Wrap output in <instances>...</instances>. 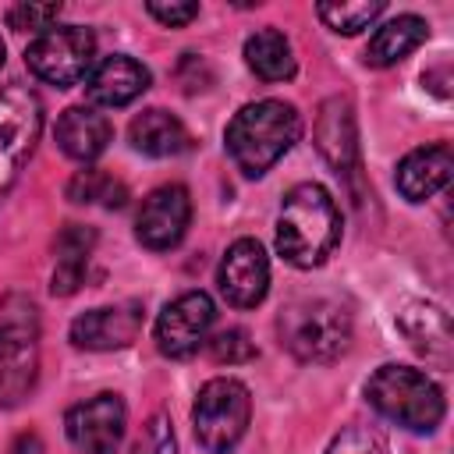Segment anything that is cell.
Wrapping results in <instances>:
<instances>
[{
    "label": "cell",
    "mask_w": 454,
    "mask_h": 454,
    "mask_svg": "<svg viewBox=\"0 0 454 454\" xmlns=\"http://www.w3.org/2000/svg\"><path fill=\"white\" fill-rule=\"evenodd\" d=\"M337 241H340V213L333 195L316 181L294 184L284 195L277 216V252L284 255V262L298 270H312L326 262Z\"/></svg>",
    "instance_id": "1"
},
{
    "label": "cell",
    "mask_w": 454,
    "mask_h": 454,
    "mask_svg": "<svg viewBox=\"0 0 454 454\" xmlns=\"http://www.w3.org/2000/svg\"><path fill=\"white\" fill-rule=\"evenodd\" d=\"M301 135V114L284 99L241 106L227 124V153L245 177H262Z\"/></svg>",
    "instance_id": "2"
},
{
    "label": "cell",
    "mask_w": 454,
    "mask_h": 454,
    "mask_svg": "<svg viewBox=\"0 0 454 454\" xmlns=\"http://www.w3.org/2000/svg\"><path fill=\"white\" fill-rule=\"evenodd\" d=\"M280 344L298 362H333L351 348V312L326 294H305L284 305L280 319Z\"/></svg>",
    "instance_id": "3"
},
{
    "label": "cell",
    "mask_w": 454,
    "mask_h": 454,
    "mask_svg": "<svg viewBox=\"0 0 454 454\" xmlns=\"http://www.w3.org/2000/svg\"><path fill=\"white\" fill-rule=\"evenodd\" d=\"M365 397L369 404L390 419L401 429L411 433H433L447 411L443 390L436 387V380H429L422 369L411 365H380L369 383H365Z\"/></svg>",
    "instance_id": "4"
},
{
    "label": "cell",
    "mask_w": 454,
    "mask_h": 454,
    "mask_svg": "<svg viewBox=\"0 0 454 454\" xmlns=\"http://www.w3.org/2000/svg\"><path fill=\"white\" fill-rule=\"evenodd\" d=\"M248 422H252L248 387L241 380H231V376L209 380L192 404L195 440L209 454H231L238 447V440L245 436Z\"/></svg>",
    "instance_id": "5"
},
{
    "label": "cell",
    "mask_w": 454,
    "mask_h": 454,
    "mask_svg": "<svg viewBox=\"0 0 454 454\" xmlns=\"http://www.w3.org/2000/svg\"><path fill=\"white\" fill-rule=\"evenodd\" d=\"M92 60H96V35L82 25L46 28L25 50L28 71L35 78H43L46 85H57V89H71L82 78H89Z\"/></svg>",
    "instance_id": "6"
},
{
    "label": "cell",
    "mask_w": 454,
    "mask_h": 454,
    "mask_svg": "<svg viewBox=\"0 0 454 454\" xmlns=\"http://www.w3.org/2000/svg\"><path fill=\"white\" fill-rule=\"evenodd\" d=\"M43 131V103L25 82L0 89V195L18 181Z\"/></svg>",
    "instance_id": "7"
},
{
    "label": "cell",
    "mask_w": 454,
    "mask_h": 454,
    "mask_svg": "<svg viewBox=\"0 0 454 454\" xmlns=\"http://www.w3.org/2000/svg\"><path fill=\"white\" fill-rule=\"evenodd\" d=\"M216 319V305L206 291H184L163 305L156 316V348L167 358H188L206 344V333Z\"/></svg>",
    "instance_id": "8"
},
{
    "label": "cell",
    "mask_w": 454,
    "mask_h": 454,
    "mask_svg": "<svg viewBox=\"0 0 454 454\" xmlns=\"http://www.w3.org/2000/svg\"><path fill=\"white\" fill-rule=\"evenodd\" d=\"M67 426V440L82 450V454H114L124 440V426H128V408L117 394H96L82 404H74L64 419Z\"/></svg>",
    "instance_id": "9"
},
{
    "label": "cell",
    "mask_w": 454,
    "mask_h": 454,
    "mask_svg": "<svg viewBox=\"0 0 454 454\" xmlns=\"http://www.w3.org/2000/svg\"><path fill=\"white\" fill-rule=\"evenodd\" d=\"M216 284H220V294H223L227 305H234V309L259 305L266 298V291H270V259H266V248L255 238H238L223 252V259H220Z\"/></svg>",
    "instance_id": "10"
},
{
    "label": "cell",
    "mask_w": 454,
    "mask_h": 454,
    "mask_svg": "<svg viewBox=\"0 0 454 454\" xmlns=\"http://www.w3.org/2000/svg\"><path fill=\"white\" fill-rule=\"evenodd\" d=\"M192 220V199L184 184H160L156 192L145 195L138 220H135V234L145 248L153 252H167L174 248Z\"/></svg>",
    "instance_id": "11"
},
{
    "label": "cell",
    "mask_w": 454,
    "mask_h": 454,
    "mask_svg": "<svg viewBox=\"0 0 454 454\" xmlns=\"http://www.w3.org/2000/svg\"><path fill=\"white\" fill-rule=\"evenodd\" d=\"M142 330V301H121L89 309L71 323V344L85 351H114L128 348Z\"/></svg>",
    "instance_id": "12"
},
{
    "label": "cell",
    "mask_w": 454,
    "mask_h": 454,
    "mask_svg": "<svg viewBox=\"0 0 454 454\" xmlns=\"http://www.w3.org/2000/svg\"><path fill=\"white\" fill-rule=\"evenodd\" d=\"M149 67L138 64L135 57L128 53H114V57H103L99 64H92L89 78H85V96L92 106H128L131 99H138L145 89H149Z\"/></svg>",
    "instance_id": "13"
},
{
    "label": "cell",
    "mask_w": 454,
    "mask_h": 454,
    "mask_svg": "<svg viewBox=\"0 0 454 454\" xmlns=\"http://www.w3.org/2000/svg\"><path fill=\"white\" fill-rule=\"evenodd\" d=\"M316 145L326 156V163L337 174H351L358 163V131H355V110L344 96H333L319 106L316 117Z\"/></svg>",
    "instance_id": "14"
},
{
    "label": "cell",
    "mask_w": 454,
    "mask_h": 454,
    "mask_svg": "<svg viewBox=\"0 0 454 454\" xmlns=\"http://www.w3.org/2000/svg\"><path fill=\"white\" fill-rule=\"evenodd\" d=\"M450 170H454L450 145H447V142H436V145L411 149V153L397 163L394 181H397V192H401L408 202H426V199H433L440 188H447Z\"/></svg>",
    "instance_id": "15"
},
{
    "label": "cell",
    "mask_w": 454,
    "mask_h": 454,
    "mask_svg": "<svg viewBox=\"0 0 454 454\" xmlns=\"http://www.w3.org/2000/svg\"><path fill=\"white\" fill-rule=\"evenodd\" d=\"M397 330L408 337V344L426 355V362L447 365L450 362V316L433 301H404L397 312Z\"/></svg>",
    "instance_id": "16"
},
{
    "label": "cell",
    "mask_w": 454,
    "mask_h": 454,
    "mask_svg": "<svg viewBox=\"0 0 454 454\" xmlns=\"http://www.w3.org/2000/svg\"><path fill=\"white\" fill-rule=\"evenodd\" d=\"M53 135H57V145H60L71 160L89 163V160H96V156L110 145L114 128H110L106 114H99L96 106H67V110L57 117Z\"/></svg>",
    "instance_id": "17"
},
{
    "label": "cell",
    "mask_w": 454,
    "mask_h": 454,
    "mask_svg": "<svg viewBox=\"0 0 454 454\" xmlns=\"http://www.w3.org/2000/svg\"><path fill=\"white\" fill-rule=\"evenodd\" d=\"M128 138L145 156H177L188 149L184 124L174 114H167L163 106H149V110L135 114L128 124Z\"/></svg>",
    "instance_id": "18"
},
{
    "label": "cell",
    "mask_w": 454,
    "mask_h": 454,
    "mask_svg": "<svg viewBox=\"0 0 454 454\" xmlns=\"http://www.w3.org/2000/svg\"><path fill=\"white\" fill-rule=\"evenodd\" d=\"M429 35V25L419 14H397L387 25L376 28V35L365 46V64L369 67H390L397 60H404L411 50H419Z\"/></svg>",
    "instance_id": "19"
},
{
    "label": "cell",
    "mask_w": 454,
    "mask_h": 454,
    "mask_svg": "<svg viewBox=\"0 0 454 454\" xmlns=\"http://www.w3.org/2000/svg\"><path fill=\"white\" fill-rule=\"evenodd\" d=\"M92 245H96V234L82 223H67L57 234V270H53V284H50L53 294H74L82 287Z\"/></svg>",
    "instance_id": "20"
},
{
    "label": "cell",
    "mask_w": 454,
    "mask_h": 454,
    "mask_svg": "<svg viewBox=\"0 0 454 454\" xmlns=\"http://www.w3.org/2000/svg\"><path fill=\"white\" fill-rule=\"evenodd\" d=\"M245 64L262 82H287L294 74V53L287 35L277 28H259L255 35L245 39Z\"/></svg>",
    "instance_id": "21"
},
{
    "label": "cell",
    "mask_w": 454,
    "mask_h": 454,
    "mask_svg": "<svg viewBox=\"0 0 454 454\" xmlns=\"http://www.w3.org/2000/svg\"><path fill=\"white\" fill-rule=\"evenodd\" d=\"M32 383H35V340L21 344L0 358V404L4 408L21 404L32 390Z\"/></svg>",
    "instance_id": "22"
},
{
    "label": "cell",
    "mask_w": 454,
    "mask_h": 454,
    "mask_svg": "<svg viewBox=\"0 0 454 454\" xmlns=\"http://www.w3.org/2000/svg\"><path fill=\"white\" fill-rule=\"evenodd\" d=\"M67 199H71V202H85V206L99 202V206L114 209V206H124L128 188H124L117 177L103 174V170H78V174L67 181Z\"/></svg>",
    "instance_id": "23"
},
{
    "label": "cell",
    "mask_w": 454,
    "mask_h": 454,
    "mask_svg": "<svg viewBox=\"0 0 454 454\" xmlns=\"http://www.w3.org/2000/svg\"><path fill=\"white\" fill-rule=\"evenodd\" d=\"M383 0H358V4H316V14L326 21V28L340 32V35H355L362 28H369L380 14H383Z\"/></svg>",
    "instance_id": "24"
},
{
    "label": "cell",
    "mask_w": 454,
    "mask_h": 454,
    "mask_svg": "<svg viewBox=\"0 0 454 454\" xmlns=\"http://www.w3.org/2000/svg\"><path fill=\"white\" fill-rule=\"evenodd\" d=\"M326 454H387V440L372 426H344L330 440Z\"/></svg>",
    "instance_id": "25"
},
{
    "label": "cell",
    "mask_w": 454,
    "mask_h": 454,
    "mask_svg": "<svg viewBox=\"0 0 454 454\" xmlns=\"http://www.w3.org/2000/svg\"><path fill=\"white\" fill-rule=\"evenodd\" d=\"M131 454H177L174 426H170V419H167L163 411H156V415L142 426V433H138Z\"/></svg>",
    "instance_id": "26"
},
{
    "label": "cell",
    "mask_w": 454,
    "mask_h": 454,
    "mask_svg": "<svg viewBox=\"0 0 454 454\" xmlns=\"http://www.w3.org/2000/svg\"><path fill=\"white\" fill-rule=\"evenodd\" d=\"M209 344V358L213 362H227V365H238V362H248V358H255V344L248 340V333L245 330H223V333H216L213 340H206Z\"/></svg>",
    "instance_id": "27"
},
{
    "label": "cell",
    "mask_w": 454,
    "mask_h": 454,
    "mask_svg": "<svg viewBox=\"0 0 454 454\" xmlns=\"http://www.w3.org/2000/svg\"><path fill=\"white\" fill-rule=\"evenodd\" d=\"M60 18V4H14L7 11V25L18 32H46Z\"/></svg>",
    "instance_id": "28"
},
{
    "label": "cell",
    "mask_w": 454,
    "mask_h": 454,
    "mask_svg": "<svg viewBox=\"0 0 454 454\" xmlns=\"http://www.w3.org/2000/svg\"><path fill=\"white\" fill-rule=\"evenodd\" d=\"M145 11L160 25H170V28H181L192 18H199V4H160V0H153V4H145Z\"/></svg>",
    "instance_id": "29"
},
{
    "label": "cell",
    "mask_w": 454,
    "mask_h": 454,
    "mask_svg": "<svg viewBox=\"0 0 454 454\" xmlns=\"http://www.w3.org/2000/svg\"><path fill=\"white\" fill-rule=\"evenodd\" d=\"M4 53H7V50H4V39H0V67H4Z\"/></svg>",
    "instance_id": "30"
}]
</instances>
